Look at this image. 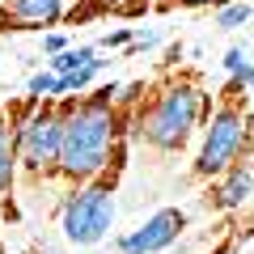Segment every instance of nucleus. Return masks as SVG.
<instances>
[{
  "mask_svg": "<svg viewBox=\"0 0 254 254\" xmlns=\"http://www.w3.org/2000/svg\"><path fill=\"white\" fill-rule=\"evenodd\" d=\"M115 93H119V85H102V89L85 93V98H60V106H64L60 178L68 187L93 182L102 174L119 170L127 115L115 106Z\"/></svg>",
  "mask_w": 254,
  "mask_h": 254,
  "instance_id": "nucleus-1",
  "label": "nucleus"
},
{
  "mask_svg": "<svg viewBox=\"0 0 254 254\" xmlns=\"http://www.w3.org/2000/svg\"><path fill=\"white\" fill-rule=\"evenodd\" d=\"M208 115H212V93L203 89L199 76H165L127 115V136L144 140L161 157H178L203 131Z\"/></svg>",
  "mask_w": 254,
  "mask_h": 254,
  "instance_id": "nucleus-2",
  "label": "nucleus"
},
{
  "mask_svg": "<svg viewBox=\"0 0 254 254\" xmlns=\"http://www.w3.org/2000/svg\"><path fill=\"white\" fill-rule=\"evenodd\" d=\"M254 157V119L242 102V89L233 81L225 85L216 102H212V115L199 131V148H195V161L190 174L199 182H212L216 174H225L229 165Z\"/></svg>",
  "mask_w": 254,
  "mask_h": 254,
  "instance_id": "nucleus-3",
  "label": "nucleus"
},
{
  "mask_svg": "<svg viewBox=\"0 0 254 254\" xmlns=\"http://www.w3.org/2000/svg\"><path fill=\"white\" fill-rule=\"evenodd\" d=\"M119 170L102 174V178L93 182H76V187L64 190L60 208H55V220H60V233L68 246H76V250H93V246H102L110 237V229H115V216H119V203H115V178Z\"/></svg>",
  "mask_w": 254,
  "mask_h": 254,
  "instance_id": "nucleus-4",
  "label": "nucleus"
},
{
  "mask_svg": "<svg viewBox=\"0 0 254 254\" xmlns=\"http://www.w3.org/2000/svg\"><path fill=\"white\" fill-rule=\"evenodd\" d=\"M60 148H64V106L55 102H34L17 119V157L21 174L34 182L60 178Z\"/></svg>",
  "mask_w": 254,
  "mask_h": 254,
  "instance_id": "nucleus-5",
  "label": "nucleus"
},
{
  "mask_svg": "<svg viewBox=\"0 0 254 254\" xmlns=\"http://www.w3.org/2000/svg\"><path fill=\"white\" fill-rule=\"evenodd\" d=\"M187 229V212L182 208H157L153 216H144L136 229H127L110 242L115 254H165Z\"/></svg>",
  "mask_w": 254,
  "mask_h": 254,
  "instance_id": "nucleus-6",
  "label": "nucleus"
},
{
  "mask_svg": "<svg viewBox=\"0 0 254 254\" xmlns=\"http://www.w3.org/2000/svg\"><path fill=\"white\" fill-rule=\"evenodd\" d=\"M208 203L216 212H225V216H233L246 203H254V157L229 165L225 174H216V178L208 182Z\"/></svg>",
  "mask_w": 254,
  "mask_h": 254,
  "instance_id": "nucleus-7",
  "label": "nucleus"
},
{
  "mask_svg": "<svg viewBox=\"0 0 254 254\" xmlns=\"http://www.w3.org/2000/svg\"><path fill=\"white\" fill-rule=\"evenodd\" d=\"M68 0H4V30H47L55 21H64Z\"/></svg>",
  "mask_w": 254,
  "mask_h": 254,
  "instance_id": "nucleus-8",
  "label": "nucleus"
},
{
  "mask_svg": "<svg viewBox=\"0 0 254 254\" xmlns=\"http://www.w3.org/2000/svg\"><path fill=\"white\" fill-rule=\"evenodd\" d=\"M21 174V157H17V119L0 106V195H9L13 182Z\"/></svg>",
  "mask_w": 254,
  "mask_h": 254,
  "instance_id": "nucleus-9",
  "label": "nucleus"
},
{
  "mask_svg": "<svg viewBox=\"0 0 254 254\" xmlns=\"http://www.w3.org/2000/svg\"><path fill=\"white\" fill-rule=\"evenodd\" d=\"M102 55H98V47L93 43H72L68 51H60V55H51V68L55 76H72V72H81V68H89V64H98Z\"/></svg>",
  "mask_w": 254,
  "mask_h": 254,
  "instance_id": "nucleus-10",
  "label": "nucleus"
},
{
  "mask_svg": "<svg viewBox=\"0 0 254 254\" xmlns=\"http://www.w3.org/2000/svg\"><path fill=\"white\" fill-rule=\"evenodd\" d=\"M254 21V4L250 0H229V4H220V9H212V26L216 30H242V26H250Z\"/></svg>",
  "mask_w": 254,
  "mask_h": 254,
  "instance_id": "nucleus-11",
  "label": "nucleus"
},
{
  "mask_svg": "<svg viewBox=\"0 0 254 254\" xmlns=\"http://www.w3.org/2000/svg\"><path fill=\"white\" fill-rule=\"evenodd\" d=\"M26 93H30V102H55L60 98V76L51 68H43V72H34L26 81Z\"/></svg>",
  "mask_w": 254,
  "mask_h": 254,
  "instance_id": "nucleus-12",
  "label": "nucleus"
},
{
  "mask_svg": "<svg viewBox=\"0 0 254 254\" xmlns=\"http://www.w3.org/2000/svg\"><path fill=\"white\" fill-rule=\"evenodd\" d=\"M131 38H136V26H119V30H110V34H102V51H127L131 47Z\"/></svg>",
  "mask_w": 254,
  "mask_h": 254,
  "instance_id": "nucleus-13",
  "label": "nucleus"
},
{
  "mask_svg": "<svg viewBox=\"0 0 254 254\" xmlns=\"http://www.w3.org/2000/svg\"><path fill=\"white\" fill-rule=\"evenodd\" d=\"M250 55H246V47H229V51H225V60H220V68H225V72L229 76H242L246 72V68H250Z\"/></svg>",
  "mask_w": 254,
  "mask_h": 254,
  "instance_id": "nucleus-14",
  "label": "nucleus"
},
{
  "mask_svg": "<svg viewBox=\"0 0 254 254\" xmlns=\"http://www.w3.org/2000/svg\"><path fill=\"white\" fill-rule=\"evenodd\" d=\"M161 43V30H153V26H136V38H131V47H127V55H140V51H153V47Z\"/></svg>",
  "mask_w": 254,
  "mask_h": 254,
  "instance_id": "nucleus-15",
  "label": "nucleus"
},
{
  "mask_svg": "<svg viewBox=\"0 0 254 254\" xmlns=\"http://www.w3.org/2000/svg\"><path fill=\"white\" fill-rule=\"evenodd\" d=\"M68 34H60V30H47L43 34V55H60V51H68Z\"/></svg>",
  "mask_w": 254,
  "mask_h": 254,
  "instance_id": "nucleus-16",
  "label": "nucleus"
},
{
  "mask_svg": "<svg viewBox=\"0 0 254 254\" xmlns=\"http://www.w3.org/2000/svg\"><path fill=\"white\" fill-rule=\"evenodd\" d=\"M229 0H165L161 9H220Z\"/></svg>",
  "mask_w": 254,
  "mask_h": 254,
  "instance_id": "nucleus-17",
  "label": "nucleus"
},
{
  "mask_svg": "<svg viewBox=\"0 0 254 254\" xmlns=\"http://www.w3.org/2000/svg\"><path fill=\"white\" fill-rule=\"evenodd\" d=\"M136 0H93V9H102V13H110V9H131Z\"/></svg>",
  "mask_w": 254,
  "mask_h": 254,
  "instance_id": "nucleus-18",
  "label": "nucleus"
},
{
  "mask_svg": "<svg viewBox=\"0 0 254 254\" xmlns=\"http://www.w3.org/2000/svg\"><path fill=\"white\" fill-rule=\"evenodd\" d=\"M229 81H233L237 89H250V93H254V64H250V68H246L242 76H229Z\"/></svg>",
  "mask_w": 254,
  "mask_h": 254,
  "instance_id": "nucleus-19",
  "label": "nucleus"
},
{
  "mask_svg": "<svg viewBox=\"0 0 254 254\" xmlns=\"http://www.w3.org/2000/svg\"><path fill=\"white\" fill-rule=\"evenodd\" d=\"M136 4H165V0H136Z\"/></svg>",
  "mask_w": 254,
  "mask_h": 254,
  "instance_id": "nucleus-20",
  "label": "nucleus"
},
{
  "mask_svg": "<svg viewBox=\"0 0 254 254\" xmlns=\"http://www.w3.org/2000/svg\"><path fill=\"white\" fill-rule=\"evenodd\" d=\"M0 254H4V246H0Z\"/></svg>",
  "mask_w": 254,
  "mask_h": 254,
  "instance_id": "nucleus-21",
  "label": "nucleus"
}]
</instances>
